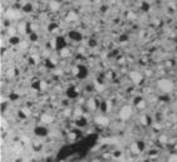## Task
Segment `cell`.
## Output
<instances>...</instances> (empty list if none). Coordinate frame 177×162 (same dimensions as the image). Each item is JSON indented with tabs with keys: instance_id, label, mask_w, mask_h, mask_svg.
Returning a JSON list of instances; mask_svg holds the SVG:
<instances>
[{
	"instance_id": "obj_9",
	"label": "cell",
	"mask_w": 177,
	"mask_h": 162,
	"mask_svg": "<svg viewBox=\"0 0 177 162\" xmlns=\"http://www.w3.org/2000/svg\"><path fill=\"white\" fill-rule=\"evenodd\" d=\"M41 119H43V121H47V123H49L50 121H51V117H50V116H48V114H44L43 117H41Z\"/></svg>"
},
{
	"instance_id": "obj_8",
	"label": "cell",
	"mask_w": 177,
	"mask_h": 162,
	"mask_svg": "<svg viewBox=\"0 0 177 162\" xmlns=\"http://www.w3.org/2000/svg\"><path fill=\"white\" fill-rule=\"evenodd\" d=\"M60 54H62V57H68V55H69V50L65 49V48H64V49L62 48V49H60Z\"/></svg>"
},
{
	"instance_id": "obj_5",
	"label": "cell",
	"mask_w": 177,
	"mask_h": 162,
	"mask_svg": "<svg viewBox=\"0 0 177 162\" xmlns=\"http://www.w3.org/2000/svg\"><path fill=\"white\" fill-rule=\"evenodd\" d=\"M67 20L68 22H77L78 20V15L76 12H69L68 15H67Z\"/></svg>"
},
{
	"instance_id": "obj_1",
	"label": "cell",
	"mask_w": 177,
	"mask_h": 162,
	"mask_svg": "<svg viewBox=\"0 0 177 162\" xmlns=\"http://www.w3.org/2000/svg\"><path fill=\"white\" fill-rule=\"evenodd\" d=\"M158 87H160L161 90H163L165 93H170L173 89V83L168 79H161L158 82Z\"/></svg>"
},
{
	"instance_id": "obj_2",
	"label": "cell",
	"mask_w": 177,
	"mask_h": 162,
	"mask_svg": "<svg viewBox=\"0 0 177 162\" xmlns=\"http://www.w3.org/2000/svg\"><path fill=\"white\" fill-rule=\"evenodd\" d=\"M132 114V107L131 106H123L122 109H121V112H119V116L122 119H127L129 118Z\"/></svg>"
},
{
	"instance_id": "obj_4",
	"label": "cell",
	"mask_w": 177,
	"mask_h": 162,
	"mask_svg": "<svg viewBox=\"0 0 177 162\" xmlns=\"http://www.w3.org/2000/svg\"><path fill=\"white\" fill-rule=\"evenodd\" d=\"M6 16L9 19H18L20 16V13H18L16 10H9V12H6Z\"/></svg>"
},
{
	"instance_id": "obj_6",
	"label": "cell",
	"mask_w": 177,
	"mask_h": 162,
	"mask_svg": "<svg viewBox=\"0 0 177 162\" xmlns=\"http://www.w3.org/2000/svg\"><path fill=\"white\" fill-rule=\"evenodd\" d=\"M50 9L53 10V12H58V10L60 9V3L59 2H55V0L50 2Z\"/></svg>"
},
{
	"instance_id": "obj_7",
	"label": "cell",
	"mask_w": 177,
	"mask_h": 162,
	"mask_svg": "<svg viewBox=\"0 0 177 162\" xmlns=\"http://www.w3.org/2000/svg\"><path fill=\"white\" fill-rule=\"evenodd\" d=\"M96 121H97L98 123H101V125H106L107 123V118H104V117H97Z\"/></svg>"
},
{
	"instance_id": "obj_3",
	"label": "cell",
	"mask_w": 177,
	"mask_h": 162,
	"mask_svg": "<svg viewBox=\"0 0 177 162\" xmlns=\"http://www.w3.org/2000/svg\"><path fill=\"white\" fill-rule=\"evenodd\" d=\"M131 78H132V80L134 83H140L142 80V74L138 73V72H132L131 73Z\"/></svg>"
}]
</instances>
